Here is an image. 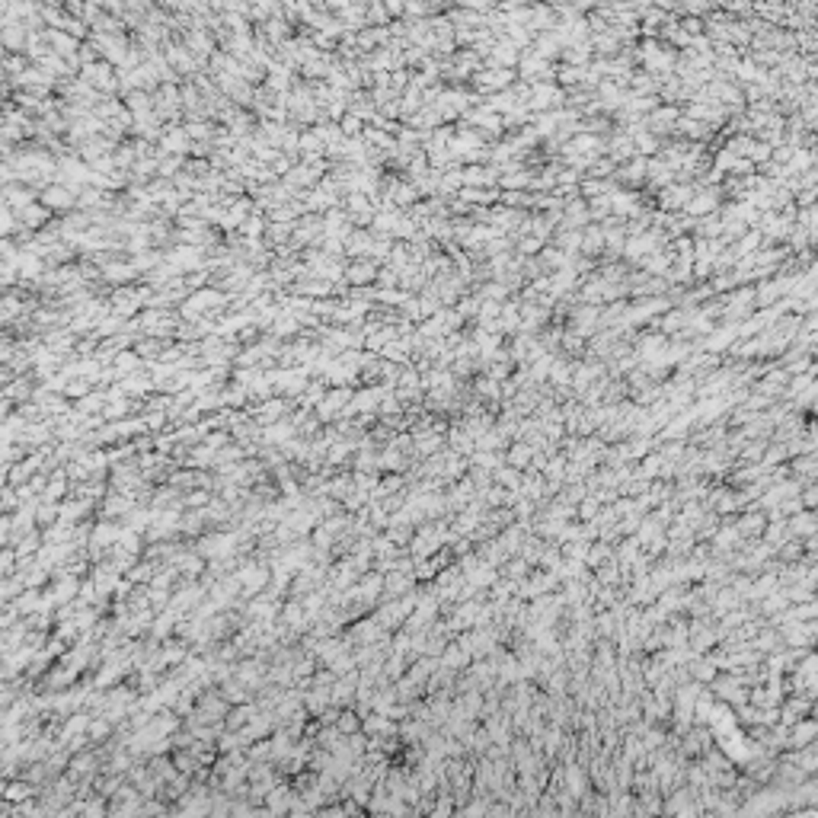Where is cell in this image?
Segmentation results:
<instances>
[{
  "label": "cell",
  "mask_w": 818,
  "mask_h": 818,
  "mask_svg": "<svg viewBox=\"0 0 818 818\" xmlns=\"http://www.w3.org/2000/svg\"><path fill=\"white\" fill-rule=\"evenodd\" d=\"M237 579L243 585V598H256L259 591L272 585V563L269 560H246L237 566Z\"/></svg>",
  "instance_id": "6da1fadb"
},
{
  "label": "cell",
  "mask_w": 818,
  "mask_h": 818,
  "mask_svg": "<svg viewBox=\"0 0 818 818\" xmlns=\"http://www.w3.org/2000/svg\"><path fill=\"white\" fill-rule=\"evenodd\" d=\"M291 406H295V400H288V396H269V400H259V406L250 409V416L256 419L259 425H272V422H281V419L291 416Z\"/></svg>",
  "instance_id": "7a4b0ae2"
},
{
  "label": "cell",
  "mask_w": 818,
  "mask_h": 818,
  "mask_svg": "<svg viewBox=\"0 0 818 818\" xmlns=\"http://www.w3.org/2000/svg\"><path fill=\"white\" fill-rule=\"evenodd\" d=\"M137 499L135 493H119V489H112V493H106V499L99 502V518H109V521H125V518L135 512Z\"/></svg>",
  "instance_id": "3957f363"
},
{
  "label": "cell",
  "mask_w": 818,
  "mask_h": 818,
  "mask_svg": "<svg viewBox=\"0 0 818 818\" xmlns=\"http://www.w3.org/2000/svg\"><path fill=\"white\" fill-rule=\"evenodd\" d=\"M419 579L412 572H403V569H390L384 572V598H403L409 591L416 588Z\"/></svg>",
  "instance_id": "277c9868"
},
{
  "label": "cell",
  "mask_w": 818,
  "mask_h": 818,
  "mask_svg": "<svg viewBox=\"0 0 818 818\" xmlns=\"http://www.w3.org/2000/svg\"><path fill=\"white\" fill-rule=\"evenodd\" d=\"M42 204L54 208V211H68V208L77 204V189L74 186H64V182H54L52 189L42 192Z\"/></svg>",
  "instance_id": "5b68a950"
},
{
  "label": "cell",
  "mask_w": 818,
  "mask_h": 818,
  "mask_svg": "<svg viewBox=\"0 0 818 818\" xmlns=\"http://www.w3.org/2000/svg\"><path fill=\"white\" fill-rule=\"evenodd\" d=\"M291 438H297V425L288 419H281V422H272L262 429V445H272V447H285Z\"/></svg>",
  "instance_id": "8992f818"
},
{
  "label": "cell",
  "mask_w": 818,
  "mask_h": 818,
  "mask_svg": "<svg viewBox=\"0 0 818 818\" xmlns=\"http://www.w3.org/2000/svg\"><path fill=\"white\" fill-rule=\"evenodd\" d=\"M42 793V787H36L32 780H26V777H10L7 783H3V799L7 803H26V799H36V796Z\"/></svg>",
  "instance_id": "52a82bcc"
},
{
  "label": "cell",
  "mask_w": 818,
  "mask_h": 818,
  "mask_svg": "<svg viewBox=\"0 0 818 818\" xmlns=\"http://www.w3.org/2000/svg\"><path fill=\"white\" fill-rule=\"evenodd\" d=\"M297 789L291 787V783L281 780L278 787L272 789V793L265 796V809H269V815H281V812H291V803H295Z\"/></svg>",
  "instance_id": "ba28073f"
},
{
  "label": "cell",
  "mask_w": 818,
  "mask_h": 818,
  "mask_svg": "<svg viewBox=\"0 0 818 818\" xmlns=\"http://www.w3.org/2000/svg\"><path fill=\"white\" fill-rule=\"evenodd\" d=\"M467 662H470V652L461 643H447V649L441 652V668H447V671H461Z\"/></svg>",
  "instance_id": "9c48e42d"
},
{
  "label": "cell",
  "mask_w": 818,
  "mask_h": 818,
  "mask_svg": "<svg viewBox=\"0 0 818 818\" xmlns=\"http://www.w3.org/2000/svg\"><path fill=\"white\" fill-rule=\"evenodd\" d=\"M109 403V394H103V390H90L87 396H80L77 400V412H84V416H96V412H103Z\"/></svg>",
  "instance_id": "30bf717a"
},
{
  "label": "cell",
  "mask_w": 818,
  "mask_h": 818,
  "mask_svg": "<svg viewBox=\"0 0 818 818\" xmlns=\"http://www.w3.org/2000/svg\"><path fill=\"white\" fill-rule=\"evenodd\" d=\"M371 278H378V269H374V262H368V259L352 262L349 269H345V281H352V285H368Z\"/></svg>",
  "instance_id": "8fae6325"
},
{
  "label": "cell",
  "mask_w": 818,
  "mask_h": 818,
  "mask_svg": "<svg viewBox=\"0 0 818 818\" xmlns=\"http://www.w3.org/2000/svg\"><path fill=\"white\" fill-rule=\"evenodd\" d=\"M326 396V380H311L307 384V390H304L301 396H297V406H304V409H317V403L323 400Z\"/></svg>",
  "instance_id": "7c38bea8"
},
{
  "label": "cell",
  "mask_w": 818,
  "mask_h": 818,
  "mask_svg": "<svg viewBox=\"0 0 818 818\" xmlns=\"http://www.w3.org/2000/svg\"><path fill=\"white\" fill-rule=\"evenodd\" d=\"M336 726H339V732H342V735H355V732H362V713H358V710H349V706H342V713H339V720H336Z\"/></svg>",
  "instance_id": "4fadbf2b"
},
{
  "label": "cell",
  "mask_w": 818,
  "mask_h": 818,
  "mask_svg": "<svg viewBox=\"0 0 818 818\" xmlns=\"http://www.w3.org/2000/svg\"><path fill=\"white\" fill-rule=\"evenodd\" d=\"M90 390H96V384H93L90 378H70L68 387H64V396H68V400H80V396H87Z\"/></svg>",
  "instance_id": "5bb4252c"
},
{
  "label": "cell",
  "mask_w": 818,
  "mask_h": 818,
  "mask_svg": "<svg viewBox=\"0 0 818 818\" xmlns=\"http://www.w3.org/2000/svg\"><path fill=\"white\" fill-rule=\"evenodd\" d=\"M211 502V489H192L189 496H182V505L186 508H204Z\"/></svg>",
  "instance_id": "9a60e30c"
},
{
  "label": "cell",
  "mask_w": 818,
  "mask_h": 818,
  "mask_svg": "<svg viewBox=\"0 0 818 818\" xmlns=\"http://www.w3.org/2000/svg\"><path fill=\"white\" fill-rule=\"evenodd\" d=\"M447 441H451V447H454V451H463V454H467L470 447H473V441H470L467 429H454V432H451V438H447Z\"/></svg>",
  "instance_id": "2e32d148"
},
{
  "label": "cell",
  "mask_w": 818,
  "mask_h": 818,
  "mask_svg": "<svg viewBox=\"0 0 818 818\" xmlns=\"http://www.w3.org/2000/svg\"><path fill=\"white\" fill-rule=\"evenodd\" d=\"M528 457H530V447L528 445H515V451L508 454V461L515 463V467H524V463H528Z\"/></svg>",
  "instance_id": "e0dca14e"
},
{
  "label": "cell",
  "mask_w": 818,
  "mask_h": 818,
  "mask_svg": "<svg viewBox=\"0 0 818 818\" xmlns=\"http://www.w3.org/2000/svg\"><path fill=\"white\" fill-rule=\"evenodd\" d=\"M342 131H345V135H358V131H362V119H355V115L345 119L342 121Z\"/></svg>",
  "instance_id": "ac0fdd59"
},
{
  "label": "cell",
  "mask_w": 818,
  "mask_h": 818,
  "mask_svg": "<svg viewBox=\"0 0 818 818\" xmlns=\"http://www.w3.org/2000/svg\"><path fill=\"white\" fill-rule=\"evenodd\" d=\"M208 135H211L208 125H189V137H208Z\"/></svg>",
  "instance_id": "d6986e66"
},
{
  "label": "cell",
  "mask_w": 818,
  "mask_h": 818,
  "mask_svg": "<svg viewBox=\"0 0 818 818\" xmlns=\"http://www.w3.org/2000/svg\"><path fill=\"white\" fill-rule=\"evenodd\" d=\"M582 515L585 518H595V515H598V505H595V502H585V505H582Z\"/></svg>",
  "instance_id": "ffe728a7"
},
{
  "label": "cell",
  "mask_w": 818,
  "mask_h": 818,
  "mask_svg": "<svg viewBox=\"0 0 818 818\" xmlns=\"http://www.w3.org/2000/svg\"><path fill=\"white\" fill-rule=\"evenodd\" d=\"M182 256H192V250H182ZM173 262H179V256H176ZM182 265H198V262H195V259H182Z\"/></svg>",
  "instance_id": "44dd1931"
}]
</instances>
